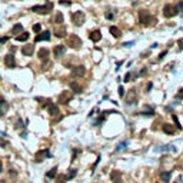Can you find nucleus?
<instances>
[{"instance_id":"obj_40","label":"nucleus","mask_w":183,"mask_h":183,"mask_svg":"<svg viewBox=\"0 0 183 183\" xmlns=\"http://www.w3.org/2000/svg\"><path fill=\"white\" fill-rule=\"evenodd\" d=\"M9 39H10V37H9V36H6V37H1V39H0V43H6V41H7Z\"/></svg>"},{"instance_id":"obj_20","label":"nucleus","mask_w":183,"mask_h":183,"mask_svg":"<svg viewBox=\"0 0 183 183\" xmlns=\"http://www.w3.org/2000/svg\"><path fill=\"white\" fill-rule=\"evenodd\" d=\"M56 175H57V166L52 167V169L46 173V178H47V179H54V178H56Z\"/></svg>"},{"instance_id":"obj_13","label":"nucleus","mask_w":183,"mask_h":183,"mask_svg":"<svg viewBox=\"0 0 183 183\" xmlns=\"http://www.w3.org/2000/svg\"><path fill=\"white\" fill-rule=\"evenodd\" d=\"M22 53H23L24 56H32V54L35 53V46H33V44H26V46H23V47H22Z\"/></svg>"},{"instance_id":"obj_9","label":"nucleus","mask_w":183,"mask_h":183,"mask_svg":"<svg viewBox=\"0 0 183 183\" xmlns=\"http://www.w3.org/2000/svg\"><path fill=\"white\" fill-rule=\"evenodd\" d=\"M65 52H66V46H63V44H57V46H54V49H53L54 57H62V56L65 54Z\"/></svg>"},{"instance_id":"obj_25","label":"nucleus","mask_w":183,"mask_h":183,"mask_svg":"<svg viewBox=\"0 0 183 183\" xmlns=\"http://www.w3.org/2000/svg\"><path fill=\"white\" fill-rule=\"evenodd\" d=\"M54 23H56L57 26H62V23H63V14H62L60 12H57V13H56V17H54Z\"/></svg>"},{"instance_id":"obj_19","label":"nucleus","mask_w":183,"mask_h":183,"mask_svg":"<svg viewBox=\"0 0 183 183\" xmlns=\"http://www.w3.org/2000/svg\"><path fill=\"white\" fill-rule=\"evenodd\" d=\"M163 132L166 133V135H173L175 133V127L172 126V124H169V123H166V124H163Z\"/></svg>"},{"instance_id":"obj_5","label":"nucleus","mask_w":183,"mask_h":183,"mask_svg":"<svg viewBox=\"0 0 183 183\" xmlns=\"http://www.w3.org/2000/svg\"><path fill=\"white\" fill-rule=\"evenodd\" d=\"M84 20H86V16H84L83 12H74L72 14V22L76 26H82L84 23Z\"/></svg>"},{"instance_id":"obj_43","label":"nucleus","mask_w":183,"mask_h":183,"mask_svg":"<svg viewBox=\"0 0 183 183\" xmlns=\"http://www.w3.org/2000/svg\"><path fill=\"white\" fill-rule=\"evenodd\" d=\"M182 182H183V178H182V176H179V178L175 180V183H182Z\"/></svg>"},{"instance_id":"obj_14","label":"nucleus","mask_w":183,"mask_h":183,"mask_svg":"<svg viewBox=\"0 0 183 183\" xmlns=\"http://www.w3.org/2000/svg\"><path fill=\"white\" fill-rule=\"evenodd\" d=\"M49 54H50V52H49L47 49H40L39 53H37V56H39V59H40L41 62H47V60H49Z\"/></svg>"},{"instance_id":"obj_34","label":"nucleus","mask_w":183,"mask_h":183,"mask_svg":"<svg viewBox=\"0 0 183 183\" xmlns=\"http://www.w3.org/2000/svg\"><path fill=\"white\" fill-rule=\"evenodd\" d=\"M40 30H41V26H40V24H35V26H33V32L40 33Z\"/></svg>"},{"instance_id":"obj_47","label":"nucleus","mask_w":183,"mask_h":183,"mask_svg":"<svg viewBox=\"0 0 183 183\" xmlns=\"http://www.w3.org/2000/svg\"><path fill=\"white\" fill-rule=\"evenodd\" d=\"M0 145L4 147V146H7V142H3V140H1V142H0Z\"/></svg>"},{"instance_id":"obj_18","label":"nucleus","mask_w":183,"mask_h":183,"mask_svg":"<svg viewBox=\"0 0 183 183\" xmlns=\"http://www.w3.org/2000/svg\"><path fill=\"white\" fill-rule=\"evenodd\" d=\"M109 30H110V33H112V36L114 37V39H119V37L122 36V32H120V29H119V27H116V26H112Z\"/></svg>"},{"instance_id":"obj_35","label":"nucleus","mask_w":183,"mask_h":183,"mask_svg":"<svg viewBox=\"0 0 183 183\" xmlns=\"http://www.w3.org/2000/svg\"><path fill=\"white\" fill-rule=\"evenodd\" d=\"M119 96H120V97H123V96H124V89H123L122 86L119 87Z\"/></svg>"},{"instance_id":"obj_37","label":"nucleus","mask_w":183,"mask_h":183,"mask_svg":"<svg viewBox=\"0 0 183 183\" xmlns=\"http://www.w3.org/2000/svg\"><path fill=\"white\" fill-rule=\"evenodd\" d=\"M178 99H182L183 100V89H180V90L178 92Z\"/></svg>"},{"instance_id":"obj_6","label":"nucleus","mask_w":183,"mask_h":183,"mask_svg":"<svg viewBox=\"0 0 183 183\" xmlns=\"http://www.w3.org/2000/svg\"><path fill=\"white\" fill-rule=\"evenodd\" d=\"M135 103H137V93H136L135 89H130L127 92V95H126V105L127 106H132Z\"/></svg>"},{"instance_id":"obj_4","label":"nucleus","mask_w":183,"mask_h":183,"mask_svg":"<svg viewBox=\"0 0 183 183\" xmlns=\"http://www.w3.org/2000/svg\"><path fill=\"white\" fill-rule=\"evenodd\" d=\"M52 9H53V4L52 3H47V4H43V6H33L32 7V12L40 13V14H47Z\"/></svg>"},{"instance_id":"obj_10","label":"nucleus","mask_w":183,"mask_h":183,"mask_svg":"<svg viewBox=\"0 0 183 183\" xmlns=\"http://www.w3.org/2000/svg\"><path fill=\"white\" fill-rule=\"evenodd\" d=\"M4 65H6L7 67H10V69H14V67H16V59H14V56L6 54V57H4Z\"/></svg>"},{"instance_id":"obj_12","label":"nucleus","mask_w":183,"mask_h":183,"mask_svg":"<svg viewBox=\"0 0 183 183\" xmlns=\"http://www.w3.org/2000/svg\"><path fill=\"white\" fill-rule=\"evenodd\" d=\"M110 180L113 183H122V173L119 170H113L110 173Z\"/></svg>"},{"instance_id":"obj_24","label":"nucleus","mask_w":183,"mask_h":183,"mask_svg":"<svg viewBox=\"0 0 183 183\" xmlns=\"http://www.w3.org/2000/svg\"><path fill=\"white\" fill-rule=\"evenodd\" d=\"M70 89L73 90L74 93H80L82 92V87H80V84L77 82H70Z\"/></svg>"},{"instance_id":"obj_21","label":"nucleus","mask_w":183,"mask_h":183,"mask_svg":"<svg viewBox=\"0 0 183 183\" xmlns=\"http://www.w3.org/2000/svg\"><path fill=\"white\" fill-rule=\"evenodd\" d=\"M54 36L65 37L66 36V29H65V27H56V29H54Z\"/></svg>"},{"instance_id":"obj_30","label":"nucleus","mask_w":183,"mask_h":183,"mask_svg":"<svg viewBox=\"0 0 183 183\" xmlns=\"http://www.w3.org/2000/svg\"><path fill=\"white\" fill-rule=\"evenodd\" d=\"M140 114H143V116H153V114H154V112H153V109L146 107V110H145V112H142Z\"/></svg>"},{"instance_id":"obj_3","label":"nucleus","mask_w":183,"mask_h":183,"mask_svg":"<svg viewBox=\"0 0 183 183\" xmlns=\"http://www.w3.org/2000/svg\"><path fill=\"white\" fill-rule=\"evenodd\" d=\"M67 46L72 47V49H80V46H82L80 37L77 36V35H70V36L67 37Z\"/></svg>"},{"instance_id":"obj_33","label":"nucleus","mask_w":183,"mask_h":183,"mask_svg":"<svg viewBox=\"0 0 183 183\" xmlns=\"http://www.w3.org/2000/svg\"><path fill=\"white\" fill-rule=\"evenodd\" d=\"M172 119H173V122L176 123V126H178V129H182V126H180V123H179V120H178V117H176L175 114H172Z\"/></svg>"},{"instance_id":"obj_17","label":"nucleus","mask_w":183,"mask_h":183,"mask_svg":"<svg viewBox=\"0 0 183 183\" xmlns=\"http://www.w3.org/2000/svg\"><path fill=\"white\" fill-rule=\"evenodd\" d=\"M89 37H90V40H92V41L97 43V41L102 39V33H100V30H93V32H90Z\"/></svg>"},{"instance_id":"obj_31","label":"nucleus","mask_w":183,"mask_h":183,"mask_svg":"<svg viewBox=\"0 0 183 183\" xmlns=\"http://www.w3.org/2000/svg\"><path fill=\"white\" fill-rule=\"evenodd\" d=\"M66 180H67V179H66L65 175H59L57 179H56V183H66Z\"/></svg>"},{"instance_id":"obj_16","label":"nucleus","mask_w":183,"mask_h":183,"mask_svg":"<svg viewBox=\"0 0 183 183\" xmlns=\"http://www.w3.org/2000/svg\"><path fill=\"white\" fill-rule=\"evenodd\" d=\"M7 110H9V103L3 97H0V116H4Z\"/></svg>"},{"instance_id":"obj_45","label":"nucleus","mask_w":183,"mask_h":183,"mask_svg":"<svg viewBox=\"0 0 183 183\" xmlns=\"http://www.w3.org/2000/svg\"><path fill=\"white\" fill-rule=\"evenodd\" d=\"M178 43H179V47H180V49H183V39H180Z\"/></svg>"},{"instance_id":"obj_1","label":"nucleus","mask_w":183,"mask_h":183,"mask_svg":"<svg viewBox=\"0 0 183 183\" xmlns=\"http://www.w3.org/2000/svg\"><path fill=\"white\" fill-rule=\"evenodd\" d=\"M139 22H140L143 26H149L150 22H156V20H154V17H152V16L149 14L147 10H140V12H139Z\"/></svg>"},{"instance_id":"obj_22","label":"nucleus","mask_w":183,"mask_h":183,"mask_svg":"<svg viewBox=\"0 0 183 183\" xmlns=\"http://www.w3.org/2000/svg\"><path fill=\"white\" fill-rule=\"evenodd\" d=\"M49 113H50V116H56V114H59V107H57V105L52 103V105L49 106Z\"/></svg>"},{"instance_id":"obj_41","label":"nucleus","mask_w":183,"mask_h":183,"mask_svg":"<svg viewBox=\"0 0 183 183\" xmlns=\"http://www.w3.org/2000/svg\"><path fill=\"white\" fill-rule=\"evenodd\" d=\"M106 19L112 20V19H113V13H109V12H107V13H106Z\"/></svg>"},{"instance_id":"obj_26","label":"nucleus","mask_w":183,"mask_h":183,"mask_svg":"<svg viewBox=\"0 0 183 183\" xmlns=\"http://www.w3.org/2000/svg\"><path fill=\"white\" fill-rule=\"evenodd\" d=\"M29 39V33H26V32H23V33H20L19 36H16V40L17 41H26Z\"/></svg>"},{"instance_id":"obj_2","label":"nucleus","mask_w":183,"mask_h":183,"mask_svg":"<svg viewBox=\"0 0 183 183\" xmlns=\"http://www.w3.org/2000/svg\"><path fill=\"white\" fill-rule=\"evenodd\" d=\"M178 14V9H176V6H173V4H166L165 7H163V16L165 17H167V19H170V17H175Z\"/></svg>"},{"instance_id":"obj_48","label":"nucleus","mask_w":183,"mask_h":183,"mask_svg":"<svg viewBox=\"0 0 183 183\" xmlns=\"http://www.w3.org/2000/svg\"><path fill=\"white\" fill-rule=\"evenodd\" d=\"M0 183H6V180H1V182H0Z\"/></svg>"},{"instance_id":"obj_32","label":"nucleus","mask_w":183,"mask_h":183,"mask_svg":"<svg viewBox=\"0 0 183 183\" xmlns=\"http://www.w3.org/2000/svg\"><path fill=\"white\" fill-rule=\"evenodd\" d=\"M176 9H178V13H182L183 14V1H179V3H178Z\"/></svg>"},{"instance_id":"obj_39","label":"nucleus","mask_w":183,"mask_h":183,"mask_svg":"<svg viewBox=\"0 0 183 183\" xmlns=\"http://www.w3.org/2000/svg\"><path fill=\"white\" fill-rule=\"evenodd\" d=\"M79 153H80V150H79V149H76V150H74L73 152V157H72V159H76V157H77V154H79Z\"/></svg>"},{"instance_id":"obj_38","label":"nucleus","mask_w":183,"mask_h":183,"mask_svg":"<svg viewBox=\"0 0 183 183\" xmlns=\"http://www.w3.org/2000/svg\"><path fill=\"white\" fill-rule=\"evenodd\" d=\"M130 77H132V73H126V74H124V82H129V80H130Z\"/></svg>"},{"instance_id":"obj_11","label":"nucleus","mask_w":183,"mask_h":183,"mask_svg":"<svg viewBox=\"0 0 183 183\" xmlns=\"http://www.w3.org/2000/svg\"><path fill=\"white\" fill-rule=\"evenodd\" d=\"M86 73V69L83 67V66H76L72 69V76L73 77H83Z\"/></svg>"},{"instance_id":"obj_15","label":"nucleus","mask_w":183,"mask_h":183,"mask_svg":"<svg viewBox=\"0 0 183 183\" xmlns=\"http://www.w3.org/2000/svg\"><path fill=\"white\" fill-rule=\"evenodd\" d=\"M35 40H36V41H44V40H50V32H49V30H46V32H41V33H39Z\"/></svg>"},{"instance_id":"obj_28","label":"nucleus","mask_w":183,"mask_h":183,"mask_svg":"<svg viewBox=\"0 0 183 183\" xmlns=\"http://www.w3.org/2000/svg\"><path fill=\"white\" fill-rule=\"evenodd\" d=\"M22 30H23V26H22V24H14V26H13V29H12V32H13V33H20Z\"/></svg>"},{"instance_id":"obj_7","label":"nucleus","mask_w":183,"mask_h":183,"mask_svg":"<svg viewBox=\"0 0 183 183\" xmlns=\"http://www.w3.org/2000/svg\"><path fill=\"white\" fill-rule=\"evenodd\" d=\"M72 97H73V95H72L70 92H63V93L59 96V103H62V105H67V103L72 100Z\"/></svg>"},{"instance_id":"obj_29","label":"nucleus","mask_w":183,"mask_h":183,"mask_svg":"<svg viewBox=\"0 0 183 183\" xmlns=\"http://www.w3.org/2000/svg\"><path fill=\"white\" fill-rule=\"evenodd\" d=\"M127 145H129V142H122L120 145H117V147H116V152H120V150H123L124 147H127Z\"/></svg>"},{"instance_id":"obj_42","label":"nucleus","mask_w":183,"mask_h":183,"mask_svg":"<svg viewBox=\"0 0 183 183\" xmlns=\"http://www.w3.org/2000/svg\"><path fill=\"white\" fill-rule=\"evenodd\" d=\"M123 46H124V47H130V46H133V41H127V43H124Z\"/></svg>"},{"instance_id":"obj_23","label":"nucleus","mask_w":183,"mask_h":183,"mask_svg":"<svg viewBox=\"0 0 183 183\" xmlns=\"http://www.w3.org/2000/svg\"><path fill=\"white\" fill-rule=\"evenodd\" d=\"M170 176H172V172H160V179L163 182H169L170 180Z\"/></svg>"},{"instance_id":"obj_27","label":"nucleus","mask_w":183,"mask_h":183,"mask_svg":"<svg viewBox=\"0 0 183 183\" xmlns=\"http://www.w3.org/2000/svg\"><path fill=\"white\" fill-rule=\"evenodd\" d=\"M76 175H77V170H76V169H70V170H69V173L66 175V179H69V180H70V179H73Z\"/></svg>"},{"instance_id":"obj_44","label":"nucleus","mask_w":183,"mask_h":183,"mask_svg":"<svg viewBox=\"0 0 183 183\" xmlns=\"http://www.w3.org/2000/svg\"><path fill=\"white\" fill-rule=\"evenodd\" d=\"M60 4H63V6H70L72 3H70V1H69V3H67V1H60Z\"/></svg>"},{"instance_id":"obj_8","label":"nucleus","mask_w":183,"mask_h":183,"mask_svg":"<svg viewBox=\"0 0 183 183\" xmlns=\"http://www.w3.org/2000/svg\"><path fill=\"white\" fill-rule=\"evenodd\" d=\"M52 154H50V152H49V149H43V150H40V152H37L36 153V162L39 163V162H43V159L44 157H50Z\"/></svg>"},{"instance_id":"obj_36","label":"nucleus","mask_w":183,"mask_h":183,"mask_svg":"<svg viewBox=\"0 0 183 183\" xmlns=\"http://www.w3.org/2000/svg\"><path fill=\"white\" fill-rule=\"evenodd\" d=\"M166 54H167V50H165V52H162V53L159 54V60H162V59H163V57H165Z\"/></svg>"},{"instance_id":"obj_46","label":"nucleus","mask_w":183,"mask_h":183,"mask_svg":"<svg viewBox=\"0 0 183 183\" xmlns=\"http://www.w3.org/2000/svg\"><path fill=\"white\" fill-rule=\"evenodd\" d=\"M1 170H3V162H1V159H0V173H1Z\"/></svg>"}]
</instances>
